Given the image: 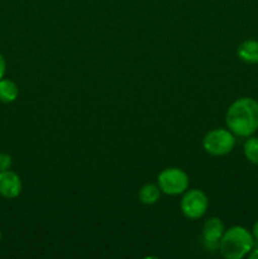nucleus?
Instances as JSON below:
<instances>
[{
	"instance_id": "obj_6",
	"label": "nucleus",
	"mask_w": 258,
	"mask_h": 259,
	"mask_svg": "<svg viewBox=\"0 0 258 259\" xmlns=\"http://www.w3.org/2000/svg\"><path fill=\"white\" fill-rule=\"evenodd\" d=\"M224 224L219 218H210L202 227V239L207 248H219V242L224 234Z\"/></svg>"
},
{
	"instance_id": "obj_14",
	"label": "nucleus",
	"mask_w": 258,
	"mask_h": 259,
	"mask_svg": "<svg viewBox=\"0 0 258 259\" xmlns=\"http://www.w3.org/2000/svg\"><path fill=\"white\" fill-rule=\"evenodd\" d=\"M252 235H253V238H254V240H257L258 242V222H255V224L253 225Z\"/></svg>"
},
{
	"instance_id": "obj_15",
	"label": "nucleus",
	"mask_w": 258,
	"mask_h": 259,
	"mask_svg": "<svg viewBox=\"0 0 258 259\" xmlns=\"http://www.w3.org/2000/svg\"><path fill=\"white\" fill-rule=\"evenodd\" d=\"M250 259H258V249H252L249 253Z\"/></svg>"
},
{
	"instance_id": "obj_8",
	"label": "nucleus",
	"mask_w": 258,
	"mask_h": 259,
	"mask_svg": "<svg viewBox=\"0 0 258 259\" xmlns=\"http://www.w3.org/2000/svg\"><path fill=\"white\" fill-rule=\"evenodd\" d=\"M237 55L243 62L255 65L258 63V40L247 39L238 46Z\"/></svg>"
},
{
	"instance_id": "obj_2",
	"label": "nucleus",
	"mask_w": 258,
	"mask_h": 259,
	"mask_svg": "<svg viewBox=\"0 0 258 259\" xmlns=\"http://www.w3.org/2000/svg\"><path fill=\"white\" fill-rule=\"evenodd\" d=\"M254 245V238L252 233L244 227L229 228L224 232L219 242L220 253L227 259H242L250 253Z\"/></svg>"
},
{
	"instance_id": "obj_7",
	"label": "nucleus",
	"mask_w": 258,
	"mask_h": 259,
	"mask_svg": "<svg viewBox=\"0 0 258 259\" xmlns=\"http://www.w3.org/2000/svg\"><path fill=\"white\" fill-rule=\"evenodd\" d=\"M22 192V180L15 172H0V195L5 199H15Z\"/></svg>"
},
{
	"instance_id": "obj_12",
	"label": "nucleus",
	"mask_w": 258,
	"mask_h": 259,
	"mask_svg": "<svg viewBox=\"0 0 258 259\" xmlns=\"http://www.w3.org/2000/svg\"><path fill=\"white\" fill-rule=\"evenodd\" d=\"M13 159L8 153H0V172L8 171L12 167Z\"/></svg>"
},
{
	"instance_id": "obj_13",
	"label": "nucleus",
	"mask_w": 258,
	"mask_h": 259,
	"mask_svg": "<svg viewBox=\"0 0 258 259\" xmlns=\"http://www.w3.org/2000/svg\"><path fill=\"white\" fill-rule=\"evenodd\" d=\"M5 71H7V63H5V60L4 57H3V55L0 53V80L4 77Z\"/></svg>"
},
{
	"instance_id": "obj_4",
	"label": "nucleus",
	"mask_w": 258,
	"mask_h": 259,
	"mask_svg": "<svg viewBox=\"0 0 258 259\" xmlns=\"http://www.w3.org/2000/svg\"><path fill=\"white\" fill-rule=\"evenodd\" d=\"M158 187L162 192L171 196L184 194L189 189V176L182 169L169 167L158 175Z\"/></svg>"
},
{
	"instance_id": "obj_11",
	"label": "nucleus",
	"mask_w": 258,
	"mask_h": 259,
	"mask_svg": "<svg viewBox=\"0 0 258 259\" xmlns=\"http://www.w3.org/2000/svg\"><path fill=\"white\" fill-rule=\"evenodd\" d=\"M243 151H244V156L250 163L257 164L258 166V138L257 137H252L245 141L244 147H243Z\"/></svg>"
},
{
	"instance_id": "obj_10",
	"label": "nucleus",
	"mask_w": 258,
	"mask_h": 259,
	"mask_svg": "<svg viewBox=\"0 0 258 259\" xmlns=\"http://www.w3.org/2000/svg\"><path fill=\"white\" fill-rule=\"evenodd\" d=\"M161 197V190L157 185L147 184L139 190V200L144 205H153Z\"/></svg>"
},
{
	"instance_id": "obj_3",
	"label": "nucleus",
	"mask_w": 258,
	"mask_h": 259,
	"mask_svg": "<svg viewBox=\"0 0 258 259\" xmlns=\"http://www.w3.org/2000/svg\"><path fill=\"white\" fill-rule=\"evenodd\" d=\"M235 146V137L229 129H214L210 131L202 139L205 152L211 156H225L230 153Z\"/></svg>"
},
{
	"instance_id": "obj_1",
	"label": "nucleus",
	"mask_w": 258,
	"mask_h": 259,
	"mask_svg": "<svg viewBox=\"0 0 258 259\" xmlns=\"http://www.w3.org/2000/svg\"><path fill=\"white\" fill-rule=\"evenodd\" d=\"M228 129L234 136H253L258 129V103L252 98H240L228 108L225 115Z\"/></svg>"
},
{
	"instance_id": "obj_16",
	"label": "nucleus",
	"mask_w": 258,
	"mask_h": 259,
	"mask_svg": "<svg viewBox=\"0 0 258 259\" xmlns=\"http://www.w3.org/2000/svg\"><path fill=\"white\" fill-rule=\"evenodd\" d=\"M0 240H2V232H0Z\"/></svg>"
},
{
	"instance_id": "obj_5",
	"label": "nucleus",
	"mask_w": 258,
	"mask_h": 259,
	"mask_svg": "<svg viewBox=\"0 0 258 259\" xmlns=\"http://www.w3.org/2000/svg\"><path fill=\"white\" fill-rule=\"evenodd\" d=\"M181 211L187 219L196 220L204 217L209 207L207 196L200 190H189L185 191L180 202Z\"/></svg>"
},
{
	"instance_id": "obj_9",
	"label": "nucleus",
	"mask_w": 258,
	"mask_h": 259,
	"mask_svg": "<svg viewBox=\"0 0 258 259\" xmlns=\"http://www.w3.org/2000/svg\"><path fill=\"white\" fill-rule=\"evenodd\" d=\"M18 95H19V90H18L17 83L13 82L12 80H5V78L0 80V101L2 103H13L17 100Z\"/></svg>"
}]
</instances>
